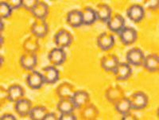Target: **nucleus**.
<instances>
[{
  "instance_id": "7c9ffc66",
  "label": "nucleus",
  "mask_w": 159,
  "mask_h": 120,
  "mask_svg": "<svg viewBox=\"0 0 159 120\" xmlns=\"http://www.w3.org/2000/svg\"><path fill=\"white\" fill-rule=\"evenodd\" d=\"M38 2V0H22V7L26 11L31 13Z\"/></svg>"
},
{
  "instance_id": "6ab92c4d",
  "label": "nucleus",
  "mask_w": 159,
  "mask_h": 120,
  "mask_svg": "<svg viewBox=\"0 0 159 120\" xmlns=\"http://www.w3.org/2000/svg\"><path fill=\"white\" fill-rule=\"evenodd\" d=\"M143 66L150 73H157L159 70V56L157 53H151L145 56Z\"/></svg>"
},
{
  "instance_id": "4468645a",
  "label": "nucleus",
  "mask_w": 159,
  "mask_h": 120,
  "mask_svg": "<svg viewBox=\"0 0 159 120\" xmlns=\"http://www.w3.org/2000/svg\"><path fill=\"white\" fill-rule=\"evenodd\" d=\"M72 101L76 109L81 110L90 103V95L85 90H76L72 96Z\"/></svg>"
},
{
  "instance_id": "e433bc0d",
  "label": "nucleus",
  "mask_w": 159,
  "mask_h": 120,
  "mask_svg": "<svg viewBox=\"0 0 159 120\" xmlns=\"http://www.w3.org/2000/svg\"><path fill=\"white\" fill-rule=\"evenodd\" d=\"M44 120H58V117L56 113L49 111L44 118Z\"/></svg>"
},
{
  "instance_id": "393cba45",
  "label": "nucleus",
  "mask_w": 159,
  "mask_h": 120,
  "mask_svg": "<svg viewBox=\"0 0 159 120\" xmlns=\"http://www.w3.org/2000/svg\"><path fill=\"white\" fill-rule=\"evenodd\" d=\"M22 48L25 52L37 53L40 49L39 39L34 36H30L24 40L22 44Z\"/></svg>"
},
{
  "instance_id": "473e14b6",
  "label": "nucleus",
  "mask_w": 159,
  "mask_h": 120,
  "mask_svg": "<svg viewBox=\"0 0 159 120\" xmlns=\"http://www.w3.org/2000/svg\"><path fill=\"white\" fill-rule=\"evenodd\" d=\"M77 117L75 115L73 112L69 113H64V114H61L59 117H58V120H76Z\"/></svg>"
},
{
  "instance_id": "9b49d317",
  "label": "nucleus",
  "mask_w": 159,
  "mask_h": 120,
  "mask_svg": "<svg viewBox=\"0 0 159 120\" xmlns=\"http://www.w3.org/2000/svg\"><path fill=\"white\" fill-rule=\"evenodd\" d=\"M48 59L51 64H52V66H61L67 59V54H66L65 49L54 48L51 49L50 52H49Z\"/></svg>"
},
{
  "instance_id": "20e7f679",
  "label": "nucleus",
  "mask_w": 159,
  "mask_h": 120,
  "mask_svg": "<svg viewBox=\"0 0 159 120\" xmlns=\"http://www.w3.org/2000/svg\"><path fill=\"white\" fill-rule=\"evenodd\" d=\"M116 43L115 36L111 33L107 32H101L96 39V44L98 48L103 52H108L113 48Z\"/></svg>"
},
{
  "instance_id": "aec40b11",
  "label": "nucleus",
  "mask_w": 159,
  "mask_h": 120,
  "mask_svg": "<svg viewBox=\"0 0 159 120\" xmlns=\"http://www.w3.org/2000/svg\"><path fill=\"white\" fill-rule=\"evenodd\" d=\"M32 108L33 104L31 101L25 98L20 99L19 101L15 103V106H14L15 112L20 117H25L29 115V113Z\"/></svg>"
},
{
  "instance_id": "1a4fd4ad",
  "label": "nucleus",
  "mask_w": 159,
  "mask_h": 120,
  "mask_svg": "<svg viewBox=\"0 0 159 120\" xmlns=\"http://www.w3.org/2000/svg\"><path fill=\"white\" fill-rule=\"evenodd\" d=\"M20 66L23 70L31 71L34 70L38 65V56L37 53L25 52L20 57Z\"/></svg>"
},
{
  "instance_id": "0eeeda50",
  "label": "nucleus",
  "mask_w": 159,
  "mask_h": 120,
  "mask_svg": "<svg viewBox=\"0 0 159 120\" xmlns=\"http://www.w3.org/2000/svg\"><path fill=\"white\" fill-rule=\"evenodd\" d=\"M127 16L131 22L134 23H140L145 18L146 11L143 6L139 4L130 5L127 10Z\"/></svg>"
},
{
  "instance_id": "bb28decb",
  "label": "nucleus",
  "mask_w": 159,
  "mask_h": 120,
  "mask_svg": "<svg viewBox=\"0 0 159 120\" xmlns=\"http://www.w3.org/2000/svg\"><path fill=\"white\" fill-rule=\"evenodd\" d=\"M81 11L84 18V25L90 26L97 21L96 10H94L93 8L90 7V6H86Z\"/></svg>"
},
{
  "instance_id": "f257e3e1",
  "label": "nucleus",
  "mask_w": 159,
  "mask_h": 120,
  "mask_svg": "<svg viewBox=\"0 0 159 120\" xmlns=\"http://www.w3.org/2000/svg\"><path fill=\"white\" fill-rule=\"evenodd\" d=\"M73 36L71 32L65 29H61L56 32L53 36V41L57 48L65 49L68 48L72 45L73 42Z\"/></svg>"
},
{
  "instance_id": "f03ea898",
  "label": "nucleus",
  "mask_w": 159,
  "mask_h": 120,
  "mask_svg": "<svg viewBox=\"0 0 159 120\" xmlns=\"http://www.w3.org/2000/svg\"><path fill=\"white\" fill-rule=\"evenodd\" d=\"M128 98L131 105V110L140 111L145 109L148 105V96L143 91L134 92Z\"/></svg>"
},
{
  "instance_id": "cd10ccee",
  "label": "nucleus",
  "mask_w": 159,
  "mask_h": 120,
  "mask_svg": "<svg viewBox=\"0 0 159 120\" xmlns=\"http://www.w3.org/2000/svg\"><path fill=\"white\" fill-rule=\"evenodd\" d=\"M48 112L49 110L45 106H35L31 108L29 113V117L32 120H44V118Z\"/></svg>"
},
{
  "instance_id": "a19ab883",
  "label": "nucleus",
  "mask_w": 159,
  "mask_h": 120,
  "mask_svg": "<svg viewBox=\"0 0 159 120\" xmlns=\"http://www.w3.org/2000/svg\"><path fill=\"white\" fill-rule=\"evenodd\" d=\"M1 63H0V66H2V63H3V62H4V58H3V56H1Z\"/></svg>"
},
{
  "instance_id": "dca6fc26",
  "label": "nucleus",
  "mask_w": 159,
  "mask_h": 120,
  "mask_svg": "<svg viewBox=\"0 0 159 120\" xmlns=\"http://www.w3.org/2000/svg\"><path fill=\"white\" fill-rule=\"evenodd\" d=\"M66 22L69 26L74 29L84 25V18L82 11L80 10H72L66 14Z\"/></svg>"
},
{
  "instance_id": "4c0bfd02",
  "label": "nucleus",
  "mask_w": 159,
  "mask_h": 120,
  "mask_svg": "<svg viewBox=\"0 0 159 120\" xmlns=\"http://www.w3.org/2000/svg\"><path fill=\"white\" fill-rule=\"evenodd\" d=\"M0 118H1V120H16L15 115H12V114H10V113H5L1 116Z\"/></svg>"
},
{
  "instance_id": "58836bf2",
  "label": "nucleus",
  "mask_w": 159,
  "mask_h": 120,
  "mask_svg": "<svg viewBox=\"0 0 159 120\" xmlns=\"http://www.w3.org/2000/svg\"><path fill=\"white\" fill-rule=\"evenodd\" d=\"M3 30H4V24L3 22H2V20L1 19V29H0V31H1V32H2Z\"/></svg>"
},
{
  "instance_id": "ea45409f",
  "label": "nucleus",
  "mask_w": 159,
  "mask_h": 120,
  "mask_svg": "<svg viewBox=\"0 0 159 120\" xmlns=\"http://www.w3.org/2000/svg\"><path fill=\"white\" fill-rule=\"evenodd\" d=\"M3 43H4V39H3V37H2V35H1V44H0V47L2 46Z\"/></svg>"
},
{
  "instance_id": "c756f323",
  "label": "nucleus",
  "mask_w": 159,
  "mask_h": 120,
  "mask_svg": "<svg viewBox=\"0 0 159 120\" xmlns=\"http://www.w3.org/2000/svg\"><path fill=\"white\" fill-rule=\"evenodd\" d=\"M13 10L7 1L0 2V18L2 20L7 19L11 17Z\"/></svg>"
},
{
  "instance_id": "c9c22d12",
  "label": "nucleus",
  "mask_w": 159,
  "mask_h": 120,
  "mask_svg": "<svg viewBox=\"0 0 159 120\" xmlns=\"http://www.w3.org/2000/svg\"><path fill=\"white\" fill-rule=\"evenodd\" d=\"M122 120H139V118L132 112H128L125 115H123Z\"/></svg>"
},
{
  "instance_id": "79ce46f5",
  "label": "nucleus",
  "mask_w": 159,
  "mask_h": 120,
  "mask_svg": "<svg viewBox=\"0 0 159 120\" xmlns=\"http://www.w3.org/2000/svg\"><path fill=\"white\" fill-rule=\"evenodd\" d=\"M157 116H158V109L157 110Z\"/></svg>"
},
{
  "instance_id": "72a5a7b5",
  "label": "nucleus",
  "mask_w": 159,
  "mask_h": 120,
  "mask_svg": "<svg viewBox=\"0 0 159 120\" xmlns=\"http://www.w3.org/2000/svg\"><path fill=\"white\" fill-rule=\"evenodd\" d=\"M7 2L13 10L22 7V0H10Z\"/></svg>"
},
{
  "instance_id": "2eb2a0df",
  "label": "nucleus",
  "mask_w": 159,
  "mask_h": 120,
  "mask_svg": "<svg viewBox=\"0 0 159 120\" xmlns=\"http://www.w3.org/2000/svg\"><path fill=\"white\" fill-rule=\"evenodd\" d=\"M113 74L117 81H127L132 75L131 66L127 63H119Z\"/></svg>"
},
{
  "instance_id": "f3484780",
  "label": "nucleus",
  "mask_w": 159,
  "mask_h": 120,
  "mask_svg": "<svg viewBox=\"0 0 159 120\" xmlns=\"http://www.w3.org/2000/svg\"><path fill=\"white\" fill-rule=\"evenodd\" d=\"M119 63V58L114 54H107L103 56L100 60V66L106 72H113Z\"/></svg>"
},
{
  "instance_id": "6e6552de",
  "label": "nucleus",
  "mask_w": 159,
  "mask_h": 120,
  "mask_svg": "<svg viewBox=\"0 0 159 120\" xmlns=\"http://www.w3.org/2000/svg\"><path fill=\"white\" fill-rule=\"evenodd\" d=\"M26 84L31 89H40L45 84L43 75L38 70H31L26 76Z\"/></svg>"
},
{
  "instance_id": "5701e85b",
  "label": "nucleus",
  "mask_w": 159,
  "mask_h": 120,
  "mask_svg": "<svg viewBox=\"0 0 159 120\" xmlns=\"http://www.w3.org/2000/svg\"><path fill=\"white\" fill-rule=\"evenodd\" d=\"M97 20L103 23H107L112 16V9L106 3H99L96 9Z\"/></svg>"
},
{
  "instance_id": "412c9836",
  "label": "nucleus",
  "mask_w": 159,
  "mask_h": 120,
  "mask_svg": "<svg viewBox=\"0 0 159 120\" xmlns=\"http://www.w3.org/2000/svg\"><path fill=\"white\" fill-rule=\"evenodd\" d=\"M74 85L71 83L65 81L57 87L56 94L59 99L72 98L75 93Z\"/></svg>"
},
{
  "instance_id": "a878e982",
  "label": "nucleus",
  "mask_w": 159,
  "mask_h": 120,
  "mask_svg": "<svg viewBox=\"0 0 159 120\" xmlns=\"http://www.w3.org/2000/svg\"><path fill=\"white\" fill-rule=\"evenodd\" d=\"M57 109L61 114L64 113L73 112L76 109L73 102L71 98H62L60 99L57 104Z\"/></svg>"
},
{
  "instance_id": "9d476101",
  "label": "nucleus",
  "mask_w": 159,
  "mask_h": 120,
  "mask_svg": "<svg viewBox=\"0 0 159 120\" xmlns=\"http://www.w3.org/2000/svg\"><path fill=\"white\" fill-rule=\"evenodd\" d=\"M30 32L33 36L38 39L45 38L49 32V25L45 20L36 19L30 26Z\"/></svg>"
},
{
  "instance_id": "f704fd0d",
  "label": "nucleus",
  "mask_w": 159,
  "mask_h": 120,
  "mask_svg": "<svg viewBox=\"0 0 159 120\" xmlns=\"http://www.w3.org/2000/svg\"><path fill=\"white\" fill-rule=\"evenodd\" d=\"M1 92H0V100H1V104H4L5 101H7V90H5L2 86L0 87Z\"/></svg>"
},
{
  "instance_id": "f8f14e48",
  "label": "nucleus",
  "mask_w": 159,
  "mask_h": 120,
  "mask_svg": "<svg viewBox=\"0 0 159 120\" xmlns=\"http://www.w3.org/2000/svg\"><path fill=\"white\" fill-rule=\"evenodd\" d=\"M106 24H107V29H109L110 32L119 34L122 29L126 26V21L121 14H116L111 16V18Z\"/></svg>"
},
{
  "instance_id": "2f4dec72",
  "label": "nucleus",
  "mask_w": 159,
  "mask_h": 120,
  "mask_svg": "<svg viewBox=\"0 0 159 120\" xmlns=\"http://www.w3.org/2000/svg\"><path fill=\"white\" fill-rule=\"evenodd\" d=\"M145 6L148 10L151 11H156L158 10L159 1L158 0H147L144 1Z\"/></svg>"
},
{
  "instance_id": "7ed1b4c3",
  "label": "nucleus",
  "mask_w": 159,
  "mask_h": 120,
  "mask_svg": "<svg viewBox=\"0 0 159 120\" xmlns=\"http://www.w3.org/2000/svg\"><path fill=\"white\" fill-rule=\"evenodd\" d=\"M127 63L133 66H142L144 63V52L139 48H133L126 54Z\"/></svg>"
},
{
  "instance_id": "423d86ee",
  "label": "nucleus",
  "mask_w": 159,
  "mask_h": 120,
  "mask_svg": "<svg viewBox=\"0 0 159 120\" xmlns=\"http://www.w3.org/2000/svg\"><path fill=\"white\" fill-rule=\"evenodd\" d=\"M104 96L105 98L107 99V101L110 104L114 105L117 101H119L120 99L125 97V91L119 85H111L106 89L104 93Z\"/></svg>"
},
{
  "instance_id": "b1692460",
  "label": "nucleus",
  "mask_w": 159,
  "mask_h": 120,
  "mask_svg": "<svg viewBox=\"0 0 159 120\" xmlns=\"http://www.w3.org/2000/svg\"><path fill=\"white\" fill-rule=\"evenodd\" d=\"M99 115V111L96 105L89 103L80 110V117L84 120H95Z\"/></svg>"
},
{
  "instance_id": "a211bd4d",
  "label": "nucleus",
  "mask_w": 159,
  "mask_h": 120,
  "mask_svg": "<svg viewBox=\"0 0 159 120\" xmlns=\"http://www.w3.org/2000/svg\"><path fill=\"white\" fill-rule=\"evenodd\" d=\"M7 101L11 103H15L23 98L25 96V89L22 85L18 84L11 85L7 89Z\"/></svg>"
},
{
  "instance_id": "39448f33",
  "label": "nucleus",
  "mask_w": 159,
  "mask_h": 120,
  "mask_svg": "<svg viewBox=\"0 0 159 120\" xmlns=\"http://www.w3.org/2000/svg\"><path fill=\"white\" fill-rule=\"evenodd\" d=\"M119 39L125 46H129L135 43L138 39V32L130 26H125L119 33Z\"/></svg>"
},
{
  "instance_id": "c85d7f7f",
  "label": "nucleus",
  "mask_w": 159,
  "mask_h": 120,
  "mask_svg": "<svg viewBox=\"0 0 159 120\" xmlns=\"http://www.w3.org/2000/svg\"><path fill=\"white\" fill-rule=\"evenodd\" d=\"M114 107L116 111L121 115H125V114H127V113L130 112L131 111V105H130V100H129L128 97H123L119 101H117L114 104Z\"/></svg>"
},
{
  "instance_id": "ddd939ff",
  "label": "nucleus",
  "mask_w": 159,
  "mask_h": 120,
  "mask_svg": "<svg viewBox=\"0 0 159 120\" xmlns=\"http://www.w3.org/2000/svg\"><path fill=\"white\" fill-rule=\"evenodd\" d=\"M45 84L54 85L60 80V71L56 66H46L42 69Z\"/></svg>"
},
{
  "instance_id": "4be33fe9",
  "label": "nucleus",
  "mask_w": 159,
  "mask_h": 120,
  "mask_svg": "<svg viewBox=\"0 0 159 120\" xmlns=\"http://www.w3.org/2000/svg\"><path fill=\"white\" fill-rule=\"evenodd\" d=\"M31 14L36 19L45 20L49 14V5L44 1H38L35 7L31 11Z\"/></svg>"
}]
</instances>
